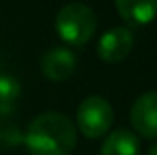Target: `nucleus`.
<instances>
[{"label":"nucleus","instance_id":"1","mask_svg":"<svg viewBox=\"0 0 157 155\" xmlns=\"http://www.w3.org/2000/svg\"><path fill=\"white\" fill-rule=\"evenodd\" d=\"M24 142L31 155H70L77 144V130L66 115L48 112L31 120Z\"/></svg>","mask_w":157,"mask_h":155},{"label":"nucleus","instance_id":"2","mask_svg":"<svg viewBox=\"0 0 157 155\" xmlns=\"http://www.w3.org/2000/svg\"><path fill=\"white\" fill-rule=\"evenodd\" d=\"M55 26L64 42L71 46H84L95 33L97 17L90 6L82 2H71L59 11Z\"/></svg>","mask_w":157,"mask_h":155},{"label":"nucleus","instance_id":"3","mask_svg":"<svg viewBox=\"0 0 157 155\" xmlns=\"http://www.w3.org/2000/svg\"><path fill=\"white\" fill-rule=\"evenodd\" d=\"M113 122L112 104L101 95L86 97L77 110V126L80 133L88 139H99L108 133Z\"/></svg>","mask_w":157,"mask_h":155},{"label":"nucleus","instance_id":"4","mask_svg":"<svg viewBox=\"0 0 157 155\" xmlns=\"http://www.w3.org/2000/svg\"><path fill=\"white\" fill-rule=\"evenodd\" d=\"M132 126L146 139H157V91L143 93L132 106Z\"/></svg>","mask_w":157,"mask_h":155},{"label":"nucleus","instance_id":"5","mask_svg":"<svg viewBox=\"0 0 157 155\" xmlns=\"http://www.w3.org/2000/svg\"><path fill=\"white\" fill-rule=\"evenodd\" d=\"M132 47H133L132 31L126 28H113L101 37L97 44V53L104 62L117 64L130 55Z\"/></svg>","mask_w":157,"mask_h":155},{"label":"nucleus","instance_id":"6","mask_svg":"<svg viewBox=\"0 0 157 155\" xmlns=\"http://www.w3.org/2000/svg\"><path fill=\"white\" fill-rule=\"evenodd\" d=\"M77 59L68 47H53L42 59V73L53 82H62L75 71Z\"/></svg>","mask_w":157,"mask_h":155},{"label":"nucleus","instance_id":"7","mask_svg":"<svg viewBox=\"0 0 157 155\" xmlns=\"http://www.w3.org/2000/svg\"><path fill=\"white\" fill-rule=\"evenodd\" d=\"M115 7L130 26H146L157 17V0H115Z\"/></svg>","mask_w":157,"mask_h":155},{"label":"nucleus","instance_id":"8","mask_svg":"<svg viewBox=\"0 0 157 155\" xmlns=\"http://www.w3.org/2000/svg\"><path fill=\"white\" fill-rule=\"evenodd\" d=\"M139 139L130 130H115L102 142L101 155H139Z\"/></svg>","mask_w":157,"mask_h":155},{"label":"nucleus","instance_id":"9","mask_svg":"<svg viewBox=\"0 0 157 155\" xmlns=\"http://www.w3.org/2000/svg\"><path fill=\"white\" fill-rule=\"evenodd\" d=\"M20 95V82L11 75H0V106H9Z\"/></svg>","mask_w":157,"mask_h":155},{"label":"nucleus","instance_id":"10","mask_svg":"<svg viewBox=\"0 0 157 155\" xmlns=\"http://www.w3.org/2000/svg\"><path fill=\"white\" fill-rule=\"evenodd\" d=\"M20 141H22V135L13 124H0V148L2 150H11Z\"/></svg>","mask_w":157,"mask_h":155},{"label":"nucleus","instance_id":"11","mask_svg":"<svg viewBox=\"0 0 157 155\" xmlns=\"http://www.w3.org/2000/svg\"><path fill=\"white\" fill-rule=\"evenodd\" d=\"M148 155H157V144H154V146L150 148V152H148Z\"/></svg>","mask_w":157,"mask_h":155}]
</instances>
